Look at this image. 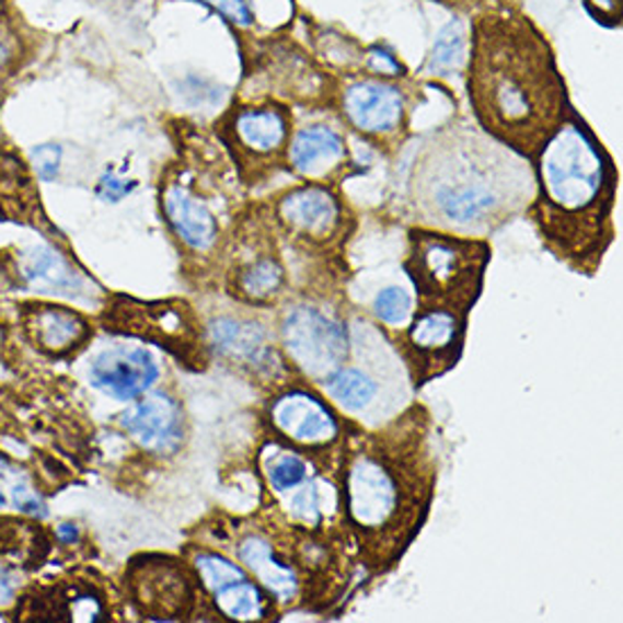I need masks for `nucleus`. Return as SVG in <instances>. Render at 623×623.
I'll return each instance as SVG.
<instances>
[{"label":"nucleus","mask_w":623,"mask_h":623,"mask_svg":"<svg viewBox=\"0 0 623 623\" xmlns=\"http://www.w3.org/2000/svg\"><path fill=\"white\" fill-rule=\"evenodd\" d=\"M30 195L32 184L25 171V163L16 154L0 150V205L5 209L16 207L19 211H23L30 203Z\"/></svg>","instance_id":"cd10ccee"},{"label":"nucleus","mask_w":623,"mask_h":623,"mask_svg":"<svg viewBox=\"0 0 623 623\" xmlns=\"http://www.w3.org/2000/svg\"><path fill=\"white\" fill-rule=\"evenodd\" d=\"M290 290L288 268L273 236L258 243L229 277V292L250 309H277Z\"/></svg>","instance_id":"412c9836"},{"label":"nucleus","mask_w":623,"mask_h":623,"mask_svg":"<svg viewBox=\"0 0 623 623\" xmlns=\"http://www.w3.org/2000/svg\"><path fill=\"white\" fill-rule=\"evenodd\" d=\"M270 224L302 254H338L351 239L356 218L338 186L295 182L270 203Z\"/></svg>","instance_id":"1a4fd4ad"},{"label":"nucleus","mask_w":623,"mask_h":623,"mask_svg":"<svg viewBox=\"0 0 623 623\" xmlns=\"http://www.w3.org/2000/svg\"><path fill=\"white\" fill-rule=\"evenodd\" d=\"M533 195L531 161L476 123L451 120L426 137L406 182L413 224L472 239H487L527 214Z\"/></svg>","instance_id":"7ed1b4c3"},{"label":"nucleus","mask_w":623,"mask_h":623,"mask_svg":"<svg viewBox=\"0 0 623 623\" xmlns=\"http://www.w3.org/2000/svg\"><path fill=\"white\" fill-rule=\"evenodd\" d=\"M105 330L152 343L173 354L180 364L205 370L209 364V345L205 326L195 311L182 300H135L118 295L103 313Z\"/></svg>","instance_id":"9d476101"},{"label":"nucleus","mask_w":623,"mask_h":623,"mask_svg":"<svg viewBox=\"0 0 623 623\" xmlns=\"http://www.w3.org/2000/svg\"><path fill=\"white\" fill-rule=\"evenodd\" d=\"M468 42L470 37L463 32L461 23L451 21L440 30V35L434 44L429 69L434 76H447L451 71H458L468 61Z\"/></svg>","instance_id":"a878e982"},{"label":"nucleus","mask_w":623,"mask_h":623,"mask_svg":"<svg viewBox=\"0 0 623 623\" xmlns=\"http://www.w3.org/2000/svg\"><path fill=\"white\" fill-rule=\"evenodd\" d=\"M295 129L292 109L279 101L243 105L229 114L224 141L234 150L243 177L261 182L286 169V150Z\"/></svg>","instance_id":"2eb2a0df"},{"label":"nucleus","mask_w":623,"mask_h":623,"mask_svg":"<svg viewBox=\"0 0 623 623\" xmlns=\"http://www.w3.org/2000/svg\"><path fill=\"white\" fill-rule=\"evenodd\" d=\"M16 275L23 288L50 298L89 304L101 295V290H93V281L73 266V261L53 245L21 250L16 254Z\"/></svg>","instance_id":"aec40b11"},{"label":"nucleus","mask_w":623,"mask_h":623,"mask_svg":"<svg viewBox=\"0 0 623 623\" xmlns=\"http://www.w3.org/2000/svg\"><path fill=\"white\" fill-rule=\"evenodd\" d=\"M3 277H5V273H3V266H0V281H3Z\"/></svg>","instance_id":"e433bc0d"},{"label":"nucleus","mask_w":623,"mask_h":623,"mask_svg":"<svg viewBox=\"0 0 623 623\" xmlns=\"http://www.w3.org/2000/svg\"><path fill=\"white\" fill-rule=\"evenodd\" d=\"M207 345L224 366L250 381L275 390L292 377H300L288 364L277 330L254 313H220L205 324Z\"/></svg>","instance_id":"f8f14e48"},{"label":"nucleus","mask_w":623,"mask_h":623,"mask_svg":"<svg viewBox=\"0 0 623 623\" xmlns=\"http://www.w3.org/2000/svg\"><path fill=\"white\" fill-rule=\"evenodd\" d=\"M468 326L470 315L447 309H415L406 326L397 334H390L415 390L449 374L461 364Z\"/></svg>","instance_id":"ddd939ff"},{"label":"nucleus","mask_w":623,"mask_h":623,"mask_svg":"<svg viewBox=\"0 0 623 623\" xmlns=\"http://www.w3.org/2000/svg\"><path fill=\"white\" fill-rule=\"evenodd\" d=\"M125 585L137 610L150 621L188 619L205 597L188 563L171 555H139L125 569Z\"/></svg>","instance_id":"dca6fc26"},{"label":"nucleus","mask_w":623,"mask_h":623,"mask_svg":"<svg viewBox=\"0 0 623 623\" xmlns=\"http://www.w3.org/2000/svg\"><path fill=\"white\" fill-rule=\"evenodd\" d=\"M360 73L385 80H400L406 76V69L392 50L383 46H370L364 50V57H360Z\"/></svg>","instance_id":"c85d7f7f"},{"label":"nucleus","mask_w":623,"mask_h":623,"mask_svg":"<svg viewBox=\"0 0 623 623\" xmlns=\"http://www.w3.org/2000/svg\"><path fill=\"white\" fill-rule=\"evenodd\" d=\"M415 311V298L402 286H388L377 292L372 302V320H377L388 334H397Z\"/></svg>","instance_id":"bb28decb"},{"label":"nucleus","mask_w":623,"mask_h":623,"mask_svg":"<svg viewBox=\"0 0 623 623\" xmlns=\"http://www.w3.org/2000/svg\"><path fill=\"white\" fill-rule=\"evenodd\" d=\"M32 163H35L37 177L42 182H55L61 166V148L55 143H44L32 150Z\"/></svg>","instance_id":"7c9ffc66"},{"label":"nucleus","mask_w":623,"mask_h":623,"mask_svg":"<svg viewBox=\"0 0 623 623\" xmlns=\"http://www.w3.org/2000/svg\"><path fill=\"white\" fill-rule=\"evenodd\" d=\"M465 76L474 123L529 161L574 109L546 32L517 8L474 16Z\"/></svg>","instance_id":"f03ea898"},{"label":"nucleus","mask_w":623,"mask_h":623,"mask_svg":"<svg viewBox=\"0 0 623 623\" xmlns=\"http://www.w3.org/2000/svg\"><path fill=\"white\" fill-rule=\"evenodd\" d=\"M37 614L67 621H103L109 616V605L105 597L91 585L69 582L55 589L50 597H46L44 610H39Z\"/></svg>","instance_id":"393cba45"},{"label":"nucleus","mask_w":623,"mask_h":623,"mask_svg":"<svg viewBox=\"0 0 623 623\" xmlns=\"http://www.w3.org/2000/svg\"><path fill=\"white\" fill-rule=\"evenodd\" d=\"M89 383L116 402H135L159 385L161 364L143 343H116L89 364Z\"/></svg>","instance_id":"6ab92c4d"},{"label":"nucleus","mask_w":623,"mask_h":623,"mask_svg":"<svg viewBox=\"0 0 623 623\" xmlns=\"http://www.w3.org/2000/svg\"><path fill=\"white\" fill-rule=\"evenodd\" d=\"M527 209L544 247L578 275H595L614 243L619 171L595 129L572 109L531 159Z\"/></svg>","instance_id":"20e7f679"},{"label":"nucleus","mask_w":623,"mask_h":623,"mask_svg":"<svg viewBox=\"0 0 623 623\" xmlns=\"http://www.w3.org/2000/svg\"><path fill=\"white\" fill-rule=\"evenodd\" d=\"M438 451L431 413L411 402L379 429L354 424L338 463L343 529L370 578L395 569L431 515Z\"/></svg>","instance_id":"f257e3e1"},{"label":"nucleus","mask_w":623,"mask_h":623,"mask_svg":"<svg viewBox=\"0 0 623 623\" xmlns=\"http://www.w3.org/2000/svg\"><path fill=\"white\" fill-rule=\"evenodd\" d=\"M341 123L381 152L397 150L408 135L411 97L400 80L345 73L336 82L334 107Z\"/></svg>","instance_id":"9b49d317"},{"label":"nucleus","mask_w":623,"mask_h":623,"mask_svg":"<svg viewBox=\"0 0 623 623\" xmlns=\"http://www.w3.org/2000/svg\"><path fill=\"white\" fill-rule=\"evenodd\" d=\"M318 388L364 429H379L397 417L413 402L415 392L395 341L366 315H351L349 358Z\"/></svg>","instance_id":"39448f33"},{"label":"nucleus","mask_w":623,"mask_h":623,"mask_svg":"<svg viewBox=\"0 0 623 623\" xmlns=\"http://www.w3.org/2000/svg\"><path fill=\"white\" fill-rule=\"evenodd\" d=\"M489 261L487 239L413 224L404 273L413 288L415 309H447L470 315L483 295Z\"/></svg>","instance_id":"423d86ee"},{"label":"nucleus","mask_w":623,"mask_h":623,"mask_svg":"<svg viewBox=\"0 0 623 623\" xmlns=\"http://www.w3.org/2000/svg\"><path fill=\"white\" fill-rule=\"evenodd\" d=\"M118 426L137 447L157 458L180 453L186 440V415L182 402L169 390L152 388L129 402L118 415Z\"/></svg>","instance_id":"a211bd4d"},{"label":"nucleus","mask_w":623,"mask_h":623,"mask_svg":"<svg viewBox=\"0 0 623 623\" xmlns=\"http://www.w3.org/2000/svg\"><path fill=\"white\" fill-rule=\"evenodd\" d=\"M236 561L266 589L279 610L311 603L309 580L292 553L286 529L266 517L250 523L234 544Z\"/></svg>","instance_id":"4468645a"},{"label":"nucleus","mask_w":623,"mask_h":623,"mask_svg":"<svg viewBox=\"0 0 623 623\" xmlns=\"http://www.w3.org/2000/svg\"><path fill=\"white\" fill-rule=\"evenodd\" d=\"M57 540L64 542V544H73V542L80 540V529L71 521L59 523V527H57Z\"/></svg>","instance_id":"72a5a7b5"},{"label":"nucleus","mask_w":623,"mask_h":623,"mask_svg":"<svg viewBox=\"0 0 623 623\" xmlns=\"http://www.w3.org/2000/svg\"><path fill=\"white\" fill-rule=\"evenodd\" d=\"M200 3L209 5L214 12H218L224 21H229L236 27H252L254 25V8L250 0H200Z\"/></svg>","instance_id":"c756f323"},{"label":"nucleus","mask_w":623,"mask_h":623,"mask_svg":"<svg viewBox=\"0 0 623 623\" xmlns=\"http://www.w3.org/2000/svg\"><path fill=\"white\" fill-rule=\"evenodd\" d=\"M132 188H135V182H132V180L118 177V175H114V173L103 175L101 182H97V195H101V198H103L105 203H118V200H123L125 195L132 193Z\"/></svg>","instance_id":"473e14b6"},{"label":"nucleus","mask_w":623,"mask_h":623,"mask_svg":"<svg viewBox=\"0 0 623 623\" xmlns=\"http://www.w3.org/2000/svg\"><path fill=\"white\" fill-rule=\"evenodd\" d=\"M10 57V50H8V46H5V42L0 39V67H3V61Z\"/></svg>","instance_id":"c9c22d12"},{"label":"nucleus","mask_w":623,"mask_h":623,"mask_svg":"<svg viewBox=\"0 0 623 623\" xmlns=\"http://www.w3.org/2000/svg\"><path fill=\"white\" fill-rule=\"evenodd\" d=\"M161 209L180 243L193 254H209L220 241V222L211 205L182 180L166 182Z\"/></svg>","instance_id":"4be33fe9"},{"label":"nucleus","mask_w":623,"mask_h":623,"mask_svg":"<svg viewBox=\"0 0 623 623\" xmlns=\"http://www.w3.org/2000/svg\"><path fill=\"white\" fill-rule=\"evenodd\" d=\"M209 599L216 612L229 621H270L281 612L273 597L252 576L227 582Z\"/></svg>","instance_id":"b1692460"},{"label":"nucleus","mask_w":623,"mask_h":623,"mask_svg":"<svg viewBox=\"0 0 623 623\" xmlns=\"http://www.w3.org/2000/svg\"><path fill=\"white\" fill-rule=\"evenodd\" d=\"M582 5L597 23L608 27L621 25V0H582Z\"/></svg>","instance_id":"2f4dec72"},{"label":"nucleus","mask_w":623,"mask_h":623,"mask_svg":"<svg viewBox=\"0 0 623 623\" xmlns=\"http://www.w3.org/2000/svg\"><path fill=\"white\" fill-rule=\"evenodd\" d=\"M277 309L279 347L302 379L318 385L349 358L351 315L332 290L288 292Z\"/></svg>","instance_id":"0eeeda50"},{"label":"nucleus","mask_w":623,"mask_h":623,"mask_svg":"<svg viewBox=\"0 0 623 623\" xmlns=\"http://www.w3.org/2000/svg\"><path fill=\"white\" fill-rule=\"evenodd\" d=\"M12 595H14V578L10 576L8 569L0 567V603L10 601Z\"/></svg>","instance_id":"f704fd0d"},{"label":"nucleus","mask_w":623,"mask_h":623,"mask_svg":"<svg viewBox=\"0 0 623 623\" xmlns=\"http://www.w3.org/2000/svg\"><path fill=\"white\" fill-rule=\"evenodd\" d=\"M21 324L30 343L55 358L76 354L93 334L91 322L80 311L59 304H25Z\"/></svg>","instance_id":"5701e85b"},{"label":"nucleus","mask_w":623,"mask_h":623,"mask_svg":"<svg viewBox=\"0 0 623 623\" xmlns=\"http://www.w3.org/2000/svg\"><path fill=\"white\" fill-rule=\"evenodd\" d=\"M264 417L273 438L330 468H338L354 426L315 383L302 377H292L273 390Z\"/></svg>","instance_id":"6e6552de"},{"label":"nucleus","mask_w":623,"mask_h":623,"mask_svg":"<svg viewBox=\"0 0 623 623\" xmlns=\"http://www.w3.org/2000/svg\"><path fill=\"white\" fill-rule=\"evenodd\" d=\"M286 171L298 182L338 186L354 171V154L345 129L326 120L295 127L286 150Z\"/></svg>","instance_id":"f3484780"}]
</instances>
